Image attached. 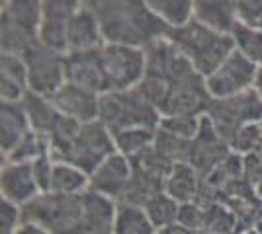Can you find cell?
Listing matches in <instances>:
<instances>
[{
	"label": "cell",
	"mask_w": 262,
	"mask_h": 234,
	"mask_svg": "<svg viewBox=\"0 0 262 234\" xmlns=\"http://www.w3.org/2000/svg\"><path fill=\"white\" fill-rule=\"evenodd\" d=\"M0 6V51L24 55L39 41L41 0H6Z\"/></svg>",
	"instance_id": "5b68a950"
},
{
	"label": "cell",
	"mask_w": 262,
	"mask_h": 234,
	"mask_svg": "<svg viewBox=\"0 0 262 234\" xmlns=\"http://www.w3.org/2000/svg\"><path fill=\"white\" fill-rule=\"evenodd\" d=\"M90 190V176L75 164L55 160L51 176V193L59 195H80Z\"/></svg>",
	"instance_id": "7402d4cb"
},
{
	"label": "cell",
	"mask_w": 262,
	"mask_h": 234,
	"mask_svg": "<svg viewBox=\"0 0 262 234\" xmlns=\"http://www.w3.org/2000/svg\"><path fill=\"white\" fill-rule=\"evenodd\" d=\"M53 166H55V160L51 154L41 156L37 158L35 162H32L33 168V178L37 181V188L41 193H47L51 190V176H53Z\"/></svg>",
	"instance_id": "1f68e13d"
},
{
	"label": "cell",
	"mask_w": 262,
	"mask_h": 234,
	"mask_svg": "<svg viewBox=\"0 0 262 234\" xmlns=\"http://www.w3.org/2000/svg\"><path fill=\"white\" fill-rule=\"evenodd\" d=\"M86 4L98 18L106 43L145 49L170 30L143 0H86Z\"/></svg>",
	"instance_id": "7a4b0ae2"
},
{
	"label": "cell",
	"mask_w": 262,
	"mask_h": 234,
	"mask_svg": "<svg viewBox=\"0 0 262 234\" xmlns=\"http://www.w3.org/2000/svg\"><path fill=\"white\" fill-rule=\"evenodd\" d=\"M260 146H262V133H260V129H258V123L245 125V127L239 129L237 135L229 141L231 152L241 154V156L258 152Z\"/></svg>",
	"instance_id": "f546056e"
},
{
	"label": "cell",
	"mask_w": 262,
	"mask_h": 234,
	"mask_svg": "<svg viewBox=\"0 0 262 234\" xmlns=\"http://www.w3.org/2000/svg\"><path fill=\"white\" fill-rule=\"evenodd\" d=\"M22 106L24 110H26V113H28L32 131H37V133L49 137V133L53 131L57 119L61 117V113L53 106L51 98H45V96H39V94L28 92L24 96Z\"/></svg>",
	"instance_id": "44dd1931"
},
{
	"label": "cell",
	"mask_w": 262,
	"mask_h": 234,
	"mask_svg": "<svg viewBox=\"0 0 262 234\" xmlns=\"http://www.w3.org/2000/svg\"><path fill=\"white\" fill-rule=\"evenodd\" d=\"M22 57L28 68L30 92L51 98L67 82V53L37 41Z\"/></svg>",
	"instance_id": "9c48e42d"
},
{
	"label": "cell",
	"mask_w": 262,
	"mask_h": 234,
	"mask_svg": "<svg viewBox=\"0 0 262 234\" xmlns=\"http://www.w3.org/2000/svg\"><path fill=\"white\" fill-rule=\"evenodd\" d=\"M166 37L204 78L213 74L235 51L233 35L217 32L194 18L182 25L170 28Z\"/></svg>",
	"instance_id": "3957f363"
},
{
	"label": "cell",
	"mask_w": 262,
	"mask_h": 234,
	"mask_svg": "<svg viewBox=\"0 0 262 234\" xmlns=\"http://www.w3.org/2000/svg\"><path fill=\"white\" fill-rule=\"evenodd\" d=\"M84 0H41V28L39 41L53 49L65 51L69 23Z\"/></svg>",
	"instance_id": "8fae6325"
},
{
	"label": "cell",
	"mask_w": 262,
	"mask_h": 234,
	"mask_svg": "<svg viewBox=\"0 0 262 234\" xmlns=\"http://www.w3.org/2000/svg\"><path fill=\"white\" fill-rule=\"evenodd\" d=\"M32 131V125L28 119V113L24 110L22 101L0 106V146L2 156L10 154L16 145L22 141L26 135Z\"/></svg>",
	"instance_id": "d6986e66"
},
{
	"label": "cell",
	"mask_w": 262,
	"mask_h": 234,
	"mask_svg": "<svg viewBox=\"0 0 262 234\" xmlns=\"http://www.w3.org/2000/svg\"><path fill=\"white\" fill-rule=\"evenodd\" d=\"M206 117L211 121L219 137L229 145V141L237 135L239 129L262 119V98L252 88L231 98L211 100Z\"/></svg>",
	"instance_id": "52a82bcc"
},
{
	"label": "cell",
	"mask_w": 262,
	"mask_h": 234,
	"mask_svg": "<svg viewBox=\"0 0 262 234\" xmlns=\"http://www.w3.org/2000/svg\"><path fill=\"white\" fill-rule=\"evenodd\" d=\"M231 35L235 39V47L241 53L249 57L254 65L262 67V30L237 22L231 30Z\"/></svg>",
	"instance_id": "4316f807"
},
{
	"label": "cell",
	"mask_w": 262,
	"mask_h": 234,
	"mask_svg": "<svg viewBox=\"0 0 262 234\" xmlns=\"http://www.w3.org/2000/svg\"><path fill=\"white\" fill-rule=\"evenodd\" d=\"M106 43L102 28L98 23L96 14L86 2L78 8V12L73 16V20L69 23L65 39V51L67 53H77V51H92L100 49Z\"/></svg>",
	"instance_id": "2e32d148"
},
{
	"label": "cell",
	"mask_w": 262,
	"mask_h": 234,
	"mask_svg": "<svg viewBox=\"0 0 262 234\" xmlns=\"http://www.w3.org/2000/svg\"><path fill=\"white\" fill-rule=\"evenodd\" d=\"M159 232L161 234H200V232H196V230H192V228H188V226H184V224H180V223L170 224V226H166V228L159 230Z\"/></svg>",
	"instance_id": "d590c367"
},
{
	"label": "cell",
	"mask_w": 262,
	"mask_h": 234,
	"mask_svg": "<svg viewBox=\"0 0 262 234\" xmlns=\"http://www.w3.org/2000/svg\"><path fill=\"white\" fill-rule=\"evenodd\" d=\"M51 101L61 115H67L71 119H77L80 123H90L98 119L100 96L80 86H75L71 82H65L51 96Z\"/></svg>",
	"instance_id": "9a60e30c"
},
{
	"label": "cell",
	"mask_w": 262,
	"mask_h": 234,
	"mask_svg": "<svg viewBox=\"0 0 262 234\" xmlns=\"http://www.w3.org/2000/svg\"><path fill=\"white\" fill-rule=\"evenodd\" d=\"M202 127V117L194 115H178V117H161L159 129H163L166 133L174 135L182 141H194L200 133Z\"/></svg>",
	"instance_id": "f1b7e54d"
},
{
	"label": "cell",
	"mask_w": 262,
	"mask_h": 234,
	"mask_svg": "<svg viewBox=\"0 0 262 234\" xmlns=\"http://www.w3.org/2000/svg\"><path fill=\"white\" fill-rule=\"evenodd\" d=\"M98 121L108 127L112 135L125 129H159L161 113L137 88L112 90L100 96Z\"/></svg>",
	"instance_id": "277c9868"
},
{
	"label": "cell",
	"mask_w": 262,
	"mask_h": 234,
	"mask_svg": "<svg viewBox=\"0 0 262 234\" xmlns=\"http://www.w3.org/2000/svg\"><path fill=\"white\" fill-rule=\"evenodd\" d=\"M100 59H102L108 92L137 88L147 72L145 49L141 47L104 43L100 47Z\"/></svg>",
	"instance_id": "ba28073f"
},
{
	"label": "cell",
	"mask_w": 262,
	"mask_h": 234,
	"mask_svg": "<svg viewBox=\"0 0 262 234\" xmlns=\"http://www.w3.org/2000/svg\"><path fill=\"white\" fill-rule=\"evenodd\" d=\"M202 176L198 174V170L188 162H176L168 178L164 181V191L174 197L178 203H188V201H196L200 188H202Z\"/></svg>",
	"instance_id": "ffe728a7"
},
{
	"label": "cell",
	"mask_w": 262,
	"mask_h": 234,
	"mask_svg": "<svg viewBox=\"0 0 262 234\" xmlns=\"http://www.w3.org/2000/svg\"><path fill=\"white\" fill-rule=\"evenodd\" d=\"M192 18L217 32L231 34L239 22L237 0H192Z\"/></svg>",
	"instance_id": "ac0fdd59"
},
{
	"label": "cell",
	"mask_w": 262,
	"mask_h": 234,
	"mask_svg": "<svg viewBox=\"0 0 262 234\" xmlns=\"http://www.w3.org/2000/svg\"><path fill=\"white\" fill-rule=\"evenodd\" d=\"M24 209V219L49 228L53 234H114L118 203L88 190L80 195L39 193Z\"/></svg>",
	"instance_id": "6da1fadb"
},
{
	"label": "cell",
	"mask_w": 262,
	"mask_h": 234,
	"mask_svg": "<svg viewBox=\"0 0 262 234\" xmlns=\"http://www.w3.org/2000/svg\"><path fill=\"white\" fill-rule=\"evenodd\" d=\"M4 2H6V0H0V4H4Z\"/></svg>",
	"instance_id": "ab89813d"
},
{
	"label": "cell",
	"mask_w": 262,
	"mask_h": 234,
	"mask_svg": "<svg viewBox=\"0 0 262 234\" xmlns=\"http://www.w3.org/2000/svg\"><path fill=\"white\" fill-rule=\"evenodd\" d=\"M51 154V141L47 135L30 131L22 141L16 145L10 154L2 156V162H28L32 164L41 156Z\"/></svg>",
	"instance_id": "d4e9b609"
},
{
	"label": "cell",
	"mask_w": 262,
	"mask_h": 234,
	"mask_svg": "<svg viewBox=\"0 0 262 234\" xmlns=\"http://www.w3.org/2000/svg\"><path fill=\"white\" fill-rule=\"evenodd\" d=\"M0 221H2V234H14L18 230V226L24 223V209L16 203L2 199Z\"/></svg>",
	"instance_id": "d6a6232c"
},
{
	"label": "cell",
	"mask_w": 262,
	"mask_h": 234,
	"mask_svg": "<svg viewBox=\"0 0 262 234\" xmlns=\"http://www.w3.org/2000/svg\"><path fill=\"white\" fill-rule=\"evenodd\" d=\"M254 193H256V197H258V199H262V181L254 188Z\"/></svg>",
	"instance_id": "74e56055"
},
{
	"label": "cell",
	"mask_w": 262,
	"mask_h": 234,
	"mask_svg": "<svg viewBox=\"0 0 262 234\" xmlns=\"http://www.w3.org/2000/svg\"><path fill=\"white\" fill-rule=\"evenodd\" d=\"M67 82L80 86L88 92H94L98 96L106 94L108 84L102 68L100 49L67 53Z\"/></svg>",
	"instance_id": "4fadbf2b"
},
{
	"label": "cell",
	"mask_w": 262,
	"mask_h": 234,
	"mask_svg": "<svg viewBox=\"0 0 262 234\" xmlns=\"http://www.w3.org/2000/svg\"><path fill=\"white\" fill-rule=\"evenodd\" d=\"M30 92L28 68L22 55L2 53L0 57V100L6 103L22 101Z\"/></svg>",
	"instance_id": "e0dca14e"
},
{
	"label": "cell",
	"mask_w": 262,
	"mask_h": 234,
	"mask_svg": "<svg viewBox=\"0 0 262 234\" xmlns=\"http://www.w3.org/2000/svg\"><path fill=\"white\" fill-rule=\"evenodd\" d=\"M114 152H118L114 135L104 123L96 119V121L82 123L75 141L61 152L53 154V160L75 164L90 176Z\"/></svg>",
	"instance_id": "8992f818"
},
{
	"label": "cell",
	"mask_w": 262,
	"mask_h": 234,
	"mask_svg": "<svg viewBox=\"0 0 262 234\" xmlns=\"http://www.w3.org/2000/svg\"><path fill=\"white\" fill-rule=\"evenodd\" d=\"M258 129H260V133H262V119L258 121Z\"/></svg>",
	"instance_id": "f35d334b"
},
{
	"label": "cell",
	"mask_w": 262,
	"mask_h": 234,
	"mask_svg": "<svg viewBox=\"0 0 262 234\" xmlns=\"http://www.w3.org/2000/svg\"><path fill=\"white\" fill-rule=\"evenodd\" d=\"M237 14L239 22L247 25H260L262 23V0H237Z\"/></svg>",
	"instance_id": "836d02e7"
},
{
	"label": "cell",
	"mask_w": 262,
	"mask_h": 234,
	"mask_svg": "<svg viewBox=\"0 0 262 234\" xmlns=\"http://www.w3.org/2000/svg\"><path fill=\"white\" fill-rule=\"evenodd\" d=\"M114 234H159V230L141 205L118 203Z\"/></svg>",
	"instance_id": "603a6c76"
},
{
	"label": "cell",
	"mask_w": 262,
	"mask_h": 234,
	"mask_svg": "<svg viewBox=\"0 0 262 234\" xmlns=\"http://www.w3.org/2000/svg\"><path fill=\"white\" fill-rule=\"evenodd\" d=\"M170 28L182 25L192 18V0H143Z\"/></svg>",
	"instance_id": "83f0119b"
},
{
	"label": "cell",
	"mask_w": 262,
	"mask_h": 234,
	"mask_svg": "<svg viewBox=\"0 0 262 234\" xmlns=\"http://www.w3.org/2000/svg\"><path fill=\"white\" fill-rule=\"evenodd\" d=\"M254 90L258 92V96L262 98V67L258 68V74H256V82H254Z\"/></svg>",
	"instance_id": "8d00e7d4"
},
{
	"label": "cell",
	"mask_w": 262,
	"mask_h": 234,
	"mask_svg": "<svg viewBox=\"0 0 262 234\" xmlns=\"http://www.w3.org/2000/svg\"><path fill=\"white\" fill-rule=\"evenodd\" d=\"M0 191L2 199L26 207L41 191L33 178V168L28 162H2L0 170Z\"/></svg>",
	"instance_id": "5bb4252c"
},
{
	"label": "cell",
	"mask_w": 262,
	"mask_h": 234,
	"mask_svg": "<svg viewBox=\"0 0 262 234\" xmlns=\"http://www.w3.org/2000/svg\"><path fill=\"white\" fill-rule=\"evenodd\" d=\"M14 234H53L49 228H45L41 224L33 223V221H26L24 219V223L18 226V230Z\"/></svg>",
	"instance_id": "e575fe53"
},
{
	"label": "cell",
	"mask_w": 262,
	"mask_h": 234,
	"mask_svg": "<svg viewBox=\"0 0 262 234\" xmlns=\"http://www.w3.org/2000/svg\"><path fill=\"white\" fill-rule=\"evenodd\" d=\"M131 178H133L131 160L121 152H114L90 174V190L98 191L118 203L127 190Z\"/></svg>",
	"instance_id": "7c38bea8"
},
{
	"label": "cell",
	"mask_w": 262,
	"mask_h": 234,
	"mask_svg": "<svg viewBox=\"0 0 262 234\" xmlns=\"http://www.w3.org/2000/svg\"><path fill=\"white\" fill-rule=\"evenodd\" d=\"M157 139V129H147V127H137V129H125L114 135L116 141V150L127 156L129 160L137 158L145 150H149L155 145Z\"/></svg>",
	"instance_id": "cb8c5ba5"
},
{
	"label": "cell",
	"mask_w": 262,
	"mask_h": 234,
	"mask_svg": "<svg viewBox=\"0 0 262 234\" xmlns=\"http://www.w3.org/2000/svg\"><path fill=\"white\" fill-rule=\"evenodd\" d=\"M176 223L184 224V226L196 230V232H202L206 228V205H202L198 201L180 203V211H178V221Z\"/></svg>",
	"instance_id": "4dcf8cb0"
},
{
	"label": "cell",
	"mask_w": 262,
	"mask_h": 234,
	"mask_svg": "<svg viewBox=\"0 0 262 234\" xmlns=\"http://www.w3.org/2000/svg\"><path fill=\"white\" fill-rule=\"evenodd\" d=\"M143 209L147 211L149 219L153 221L157 230H163L166 226L174 224L178 221V211H180V203L170 197L166 191H159L153 197L145 201Z\"/></svg>",
	"instance_id": "484cf974"
},
{
	"label": "cell",
	"mask_w": 262,
	"mask_h": 234,
	"mask_svg": "<svg viewBox=\"0 0 262 234\" xmlns=\"http://www.w3.org/2000/svg\"><path fill=\"white\" fill-rule=\"evenodd\" d=\"M159 234H161V232H159Z\"/></svg>",
	"instance_id": "b9f144b4"
},
{
	"label": "cell",
	"mask_w": 262,
	"mask_h": 234,
	"mask_svg": "<svg viewBox=\"0 0 262 234\" xmlns=\"http://www.w3.org/2000/svg\"><path fill=\"white\" fill-rule=\"evenodd\" d=\"M258 68H260L258 65H254L249 57H245L235 47V51L223 61V65L206 78L211 98L223 100V98H231L247 90H252Z\"/></svg>",
	"instance_id": "30bf717a"
},
{
	"label": "cell",
	"mask_w": 262,
	"mask_h": 234,
	"mask_svg": "<svg viewBox=\"0 0 262 234\" xmlns=\"http://www.w3.org/2000/svg\"><path fill=\"white\" fill-rule=\"evenodd\" d=\"M84 2H86V0H84Z\"/></svg>",
	"instance_id": "60d3db41"
}]
</instances>
